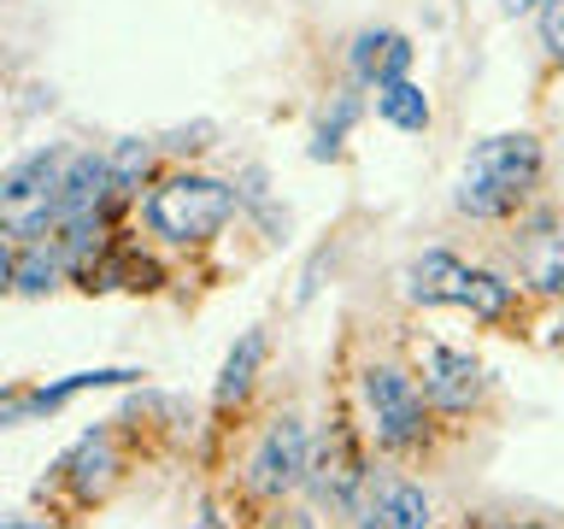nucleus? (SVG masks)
I'll return each instance as SVG.
<instances>
[{
    "label": "nucleus",
    "instance_id": "obj_1",
    "mask_svg": "<svg viewBox=\"0 0 564 529\" xmlns=\"http://www.w3.org/2000/svg\"><path fill=\"white\" fill-rule=\"evenodd\" d=\"M535 183H541V141L529 130H506L470 148L453 206L470 212V218H506V212H518L529 201Z\"/></svg>",
    "mask_w": 564,
    "mask_h": 529
},
{
    "label": "nucleus",
    "instance_id": "obj_2",
    "mask_svg": "<svg viewBox=\"0 0 564 529\" xmlns=\"http://www.w3.org/2000/svg\"><path fill=\"white\" fill-rule=\"evenodd\" d=\"M236 218V188L200 171H176L148 194V229L176 247H200Z\"/></svg>",
    "mask_w": 564,
    "mask_h": 529
},
{
    "label": "nucleus",
    "instance_id": "obj_3",
    "mask_svg": "<svg viewBox=\"0 0 564 529\" xmlns=\"http://www.w3.org/2000/svg\"><path fill=\"white\" fill-rule=\"evenodd\" d=\"M65 148H35L12 159L0 176V218H7V241H42L59 229V183H65Z\"/></svg>",
    "mask_w": 564,
    "mask_h": 529
},
{
    "label": "nucleus",
    "instance_id": "obj_4",
    "mask_svg": "<svg viewBox=\"0 0 564 529\" xmlns=\"http://www.w3.org/2000/svg\"><path fill=\"white\" fill-rule=\"evenodd\" d=\"M365 406H370V430L388 453H405L423 441V395L400 365H370L365 370Z\"/></svg>",
    "mask_w": 564,
    "mask_h": 529
},
{
    "label": "nucleus",
    "instance_id": "obj_5",
    "mask_svg": "<svg viewBox=\"0 0 564 529\" xmlns=\"http://www.w3.org/2000/svg\"><path fill=\"white\" fill-rule=\"evenodd\" d=\"M306 471H312L306 418L282 412L271 430L259 435L253 458H247V483H253V494H264V500H282V494H294L300 483H306Z\"/></svg>",
    "mask_w": 564,
    "mask_h": 529
},
{
    "label": "nucleus",
    "instance_id": "obj_6",
    "mask_svg": "<svg viewBox=\"0 0 564 529\" xmlns=\"http://www.w3.org/2000/svg\"><path fill=\"white\" fill-rule=\"evenodd\" d=\"M365 458H359V447H352V435L347 430H329V441H324V453L312 458V471H306V488H312V500L317 506H329V511H359L365 500Z\"/></svg>",
    "mask_w": 564,
    "mask_h": 529
},
{
    "label": "nucleus",
    "instance_id": "obj_7",
    "mask_svg": "<svg viewBox=\"0 0 564 529\" xmlns=\"http://www.w3.org/2000/svg\"><path fill=\"white\" fill-rule=\"evenodd\" d=\"M423 395H430L441 412H470L482 400V365L458 347L430 342L423 347Z\"/></svg>",
    "mask_w": 564,
    "mask_h": 529
},
{
    "label": "nucleus",
    "instance_id": "obj_8",
    "mask_svg": "<svg viewBox=\"0 0 564 529\" xmlns=\"http://www.w3.org/2000/svg\"><path fill=\"white\" fill-rule=\"evenodd\" d=\"M465 282H470V264L453 259L447 247H430L423 259L405 264V300H417V306H458Z\"/></svg>",
    "mask_w": 564,
    "mask_h": 529
},
{
    "label": "nucleus",
    "instance_id": "obj_9",
    "mask_svg": "<svg viewBox=\"0 0 564 529\" xmlns=\"http://www.w3.org/2000/svg\"><path fill=\"white\" fill-rule=\"evenodd\" d=\"M112 194V159L106 153H70L65 159V183H59V224L70 218H95Z\"/></svg>",
    "mask_w": 564,
    "mask_h": 529
},
{
    "label": "nucleus",
    "instance_id": "obj_10",
    "mask_svg": "<svg viewBox=\"0 0 564 529\" xmlns=\"http://www.w3.org/2000/svg\"><path fill=\"white\" fill-rule=\"evenodd\" d=\"M430 523H435V506L417 483H382L359 506V529H430Z\"/></svg>",
    "mask_w": 564,
    "mask_h": 529
},
{
    "label": "nucleus",
    "instance_id": "obj_11",
    "mask_svg": "<svg viewBox=\"0 0 564 529\" xmlns=\"http://www.w3.org/2000/svg\"><path fill=\"white\" fill-rule=\"evenodd\" d=\"M352 77L382 88V83H400L405 71H412V42H405L400 30H359L352 35V53H347Z\"/></svg>",
    "mask_w": 564,
    "mask_h": 529
},
{
    "label": "nucleus",
    "instance_id": "obj_12",
    "mask_svg": "<svg viewBox=\"0 0 564 529\" xmlns=\"http://www.w3.org/2000/svg\"><path fill=\"white\" fill-rule=\"evenodd\" d=\"M141 370H77V377L53 382V388H30V395H12L0 423H24V412H59L65 400H77L83 388H118V382H135Z\"/></svg>",
    "mask_w": 564,
    "mask_h": 529
},
{
    "label": "nucleus",
    "instance_id": "obj_13",
    "mask_svg": "<svg viewBox=\"0 0 564 529\" xmlns=\"http://www.w3.org/2000/svg\"><path fill=\"white\" fill-rule=\"evenodd\" d=\"M518 264L541 294H564V224L535 229V236L518 247Z\"/></svg>",
    "mask_w": 564,
    "mask_h": 529
},
{
    "label": "nucleus",
    "instance_id": "obj_14",
    "mask_svg": "<svg viewBox=\"0 0 564 529\" xmlns=\"http://www.w3.org/2000/svg\"><path fill=\"white\" fill-rule=\"evenodd\" d=\"M259 365H264V330H247L241 342L229 347L224 377H218V388H212V400H218V406H236V400H247V388H253Z\"/></svg>",
    "mask_w": 564,
    "mask_h": 529
},
{
    "label": "nucleus",
    "instance_id": "obj_15",
    "mask_svg": "<svg viewBox=\"0 0 564 529\" xmlns=\"http://www.w3.org/2000/svg\"><path fill=\"white\" fill-rule=\"evenodd\" d=\"M377 118L382 123H394V130H412V136H423L430 130V95H423L417 83H382L377 88Z\"/></svg>",
    "mask_w": 564,
    "mask_h": 529
},
{
    "label": "nucleus",
    "instance_id": "obj_16",
    "mask_svg": "<svg viewBox=\"0 0 564 529\" xmlns=\"http://www.w3.org/2000/svg\"><path fill=\"white\" fill-rule=\"evenodd\" d=\"M470 317H482V324H500V317L511 312V282L494 277V271H470L465 282V300H458Z\"/></svg>",
    "mask_w": 564,
    "mask_h": 529
},
{
    "label": "nucleus",
    "instance_id": "obj_17",
    "mask_svg": "<svg viewBox=\"0 0 564 529\" xmlns=\"http://www.w3.org/2000/svg\"><path fill=\"white\" fill-rule=\"evenodd\" d=\"M352 118H359V95H335V106L324 112V123L312 130V159H335V153H341Z\"/></svg>",
    "mask_w": 564,
    "mask_h": 529
},
{
    "label": "nucleus",
    "instance_id": "obj_18",
    "mask_svg": "<svg viewBox=\"0 0 564 529\" xmlns=\"http://www.w3.org/2000/svg\"><path fill=\"white\" fill-rule=\"evenodd\" d=\"M112 194H130L141 176H148V165H153V141H141V136H123L112 153Z\"/></svg>",
    "mask_w": 564,
    "mask_h": 529
},
{
    "label": "nucleus",
    "instance_id": "obj_19",
    "mask_svg": "<svg viewBox=\"0 0 564 529\" xmlns=\"http://www.w3.org/2000/svg\"><path fill=\"white\" fill-rule=\"evenodd\" d=\"M535 30H541V47L553 53V60H564V0H541Z\"/></svg>",
    "mask_w": 564,
    "mask_h": 529
},
{
    "label": "nucleus",
    "instance_id": "obj_20",
    "mask_svg": "<svg viewBox=\"0 0 564 529\" xmlns=\"http://www.w3.org/2000/svg\"><path fill=\"white\" fill-rule=\"evenodd\" d=\"M206 136H212V123H188V130H171L165 141H159V148H171V153H200Z\"/></svg>",
    "mask_w": 564,
    "mask_h": 529
},
{
    "label": "nucleus",
    "instance_id": "obj_21",
    "mask_svg": "<svg viewBox=\"0 0 564 529\" xmlns=\"http://www.w3.org/2000/svg\"><path fill=\"white\" fill-rule=\"evenodd\" d=\"M271 529H317V523L306 518V511H276V518H271Z\"/></svg>",
    "mask_w": 564,
    "mask_h": 529
},
{
    "label": "nucleus",
    "instance_id": "obj_22",
    "mask_svg": "<svg viewBox=\"0 0 564 529\" xmlns=\"http://www.w3.org/2000/svg\"><path fill=\"white\" fill-rule=\"evenodd\" d=\"M506 18H523V12H541V0H500Z\"/></svg>",
    "mask_w": 564,
    "mask_h": 529
},
{
    "label": "nucleus",
    "instance_id": "obj_23",
    "mask_svg": "<svg viewBox=\"0 0 564 529\" xmlns=\"http://www.w3.org/2000/svg\"><path fill=\"white\" fill-rule=\"evenodd\" d=\"M188 529H218V518H212V511H200V518H194Z\"/></svg>",
    "mask_w": 564,
    "mask_h": 529
},
{
    "label": "nucleus",
    "instance_id": "obj_24",
    "mask_svg": "<svg viewBox=\"0 0 564 529\" xmlns=\"http://www.w3.org/2000/svg\"><path fill=\"white\" fill-rule=\"evenodd\" d=\"M523 529H546V523H523Z\"/></svg>",
    "mask_w": 564,
    "mask_h": 529
}]
</instances>
